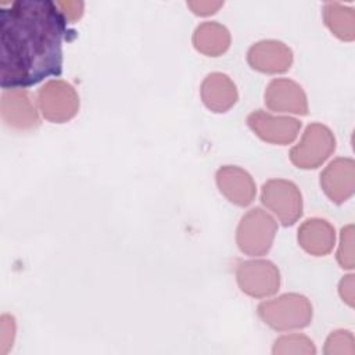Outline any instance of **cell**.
<instances>
[{
	"label": "cell",
	"mask_w": 355,
	"mask_h": 355,
	"mask_svg": "<svg viewBox=\"0 0 355 355\" xmlns=\"http://www.w3.org/2000/svg\"><path fill=\"white\" fill-rule=\"evenodd\" d=\"M67 19L50 0H17L0 8V83L25 89L62 71Z\"/></svg>",
	"instance_id": "6da1fadb"
},
{
	"label": "cell",
	"mask_w": 355,
	"mask_h": 355,
	"mask_svg": "<svg viewBox=\"0 0 355 355\" xmlns=\"http://www.w3.org/2000/svg\"><path fill=\"white\" fill-rule=\"evenodd\" d=\"M312 315L311 301L298 293H286L258 305V316L262 322L279 331L306 327Z\"/></svg>",
	"instance_id": "7a4b0ae2"
},
{
	"label": "cell",
	"mask_w": 355,
	"mask_h": 355,
	"mask_svg": "<svg viewBox=\"0 0 355 355\" xmlns=\"http://www.w3.org/2000/svg\"><path fill=\"white\" fill-rule=\"evenodd\" d=\"M276 233L277 223L273 216L257 207L241 216L236 230V243L245 255L261 257L270 250Z\"/></svg>",
	"instance_id": "3957f363"
},
{
	"label": "cell",
	"mask_w": 355,
	"mask_h": 355,
	"mask_svg": "<svg viewBox=\"0 0 355 355\" xmlns=\"http://www.w3.org/2000/svg\"><path fill=\"white\" fill-rule=\"evenodd\" d=\"M336 150V137L323 123H309L300 140L290 151V161L301 169L320 166Z\"/></svg>",
	"instance_id": "277c9868"
},
{
	"label": "cell",
	"mask_w": 355,
	"mask_h": 355,
	"mask_svg": "<svg viewBox=\"0 0 355 355\" xmlns=\"http://www.w3.org/2000/svg\"><path fill=\"white\" fill-rule=\"evenodd\" d=\"M36 101L42 116L54 123L68 122L79 111L78 92L62 79L46 82L39 89Z\"/></svg>",
	"instance_id": "5b68a950"
},
{
	"label": "cell",
	"mask_w": 355,
	"mask_h": 355,
	"mask_svg": "<svg viewBox=\"0 0 355 355\" xmlns=\"http://www.w3.org/2000/svg\"><path fill=\"white\" fill-rule=\"evenodd\" d=\"M261 201L283 226H291L302 216V196L291 180L269 179L265 182Z\"/></svg>",
	"instance_id": "8992f818"
},
{
	"label": "cell",
	"mask_w": 355,
	"mask_h": 355,
	"mask_svg": "<svg viewBox=\"0 0 355 355\" xmlns=\"http://www.w3.org/2000/svg\"><path fill=\"white\" fill-rule=\"evenodd\" d=\"M236 280L244 294L252 298H265L277 293L280 272L268 259H248L237 265Z\"/></svg>",
	"instance_id": "52a82bcc"
},
{
	"label": "cell",
	"mask_w": 355,
	"mask_h": 355,
	"mask_svg": "<svg viewBox=\"0 0 355 355\" xmlns=\"http://www.w3.org/2000/svg\"><path fill=\"white\" fill-rule=\"evenodd\" d=\"M247 123L259 139L280 146L293 143L301 129V122L297 118L272 115L263 110L252 111L247 116Z\"/></svg>",
	"instance_id": "ba28073f"
},
{
	"label": "cell",
	"mask_w": 355,
	"mask_h": 355,
	"mask_svg": "<svg viewBox=\"0 0 355 355\" xmlns=\"http://www.w3.org/2000/svg\"><path fill=\"white\" fill-rule=\"evenodd\" d=\"M0 114L3 122L15 130H32L40 123L36 105L25 89H3Z\"/></svg>",
	"instance_id": "9c48e42d"
},
{
	"label": "cell",
	"mask_w": 355,
	"mask_h": 355,
	"mask_svg": "<svg viewBox=\"0 0 355 355\" xmlns=\"http://www.w3.org/2000/svg\"><path fill=\"white\" fill-rule=\"evenodd\" d=\"M247 61L250 67L262 73H283L290 69L293 64L291 49L275 39H265L254 43L248 53Z\"/></svg>",
	"instance_id": "30bf717a"
},
{
	"label": "cell",
	"mask_w": 355,
	"mask_h": 355,
	"mask_svg": "<svg viewBox=\"0 0 355 355\" xmlns=\"http://www.w3.org/2000/svg\"><path fill=\"white\" fill-rule=\"evenodd\" d=\"M320 187L330 201L345 202L355 190V162L352 158H336L322 171Z\"/></svg>",
	"instance_id": "8fae6325"
},
{
	"label": "cell",
	"mask_w": 355,
	"mask_h": 355,
	"mask_svg": "<svg viewBox=\"0 0 355 355\" xmlns=\"http://www.w3.org/2000/svg\"><path fill=\"white\" fill-rule=\"evenodd\" d=\"M263 97L266 107L272 111L297 115L308 114V100L304 89L288 78H276L270 80Z\"/></svg>",
	"instance_id": "7c38bea8"
},
{
	"label": "cell",
	"mask_w": 355,
	"mask_h": 355,
	"mask_svg": "<svg viewBox=\"0 0 355 355\" xmlns=\"http://www.w3.org/2000/svg\"><path fill=\"white\" fill-rule=\"evenodd\" d=\"M216 184L219 191L234 205H250L257 194V186L252 176L236 165H223L216 172Z\"/></svg>",
	"instance_id": "4fadbf2b"
},
{
	"label": "cell",
	"mask_w": 355,
	"mask_h": 355,
	"mask_svg": "<svg viewBox=\"0 0 355 355\" xmlns=\"http://www.w3.org/2000/svg\"><path fill=\"white\" fill-rule=\"evenodd\" d=\"M201 100L212 112H226L239 100L234 82L222 72H212L205 76L200 87Z\"/></svg>",
	"instance_id": "5bb4252c"
},
{
	"label": "cell",
	"mask_w": 355,
	"mask_h": 355,
	"mask_svg": "<svg viewBox=\"0 0 355 355\" xmlns=\"http://www.w3.org/2000/svg\"><path fill=\"white\" fill-rule=\"evenodd\" d=\"M298 244L301 248L313 255H327L336 244V230L330 222L322 218H311L298 227Z\"/></svg>",
	"instance_id": "9a60e30c"
},
{
	"label": "cell",
	"mask_w": 355,
	"mask_h": 355,
	"mask_svg": "<svg viewBox=\"0 0 355 355\" xmlns=\"http://www.w3.org/2000/svg\"><path fill=\"white\" fill-rule=\"evenodd\" d=\"M230 32L229 29L216 22L205 21L200 24L193 33V44L197 51L208 57H219L230 47Z\"/></svg>",
	"instance_id": "2e32d148"
},
{
	"label": "cell",
	"mask_w": 355,
	"mask_h": 355,
	"mask_svg": "<svg viewBox=\"0 0 355 355\" xmlns=\"http://www.w3.org/2000/svg\"><path fill=\"white\" fill-rule=\"evenodd\" d=\"M323 21L340 40L352 42L355 39V11L352 7L329 1L323 6Z\"/></svg>",
	"instance_id": "e0dca14e"
},
{
	"label": "cell",
	"mask_w": 355,
	"mask_h": 355,
	"mask_svg": "<svg viewBox=\"0 0 355 355\" xmlns=\"http://www.w3.org/2000/svg\"><path fill=\"white\" fill-rule=\"evenodd\" d=\"M316 348L311 338L304 334H286L279 337L273 345L275 355H287V354H304L313 355Z\"/></svg>",
	"instance_id": "ac0fdd59"
},
{
	"label": "cell",
	"mask_w": 355,
	"mask_h": 355,
	"mask_svg": "<svg viewBox=\"0 0 355 355\" xmlns=\"http://www.w3.org/2000/svg\"><path fill=\"white\" fill-rule=\"evenodd\" d=\"M355 341L354 336L348 330H336L333 331L324 344V354L333 355V354H355Z\"/></svg>",
	"instance_id": "d6986e66"
},
{
	"label": "cell",
	"mask_w": 355,
	"mask_h": 355,
	"mask_svg": "<svg viewBox=\"0 0 355 355\" xmlns=\"http://www.w3.org/2000/svg\"><path fill=\"white\" fill-rule=\"evenodd\" d=\"M354 226L348 225L343 227L340 234V244L337 250V261L343 269H352L354 268Z\"/></svg>",
	"instance_id": "ffe728a7"
},
{
	"label": "cell",
	"mask_w": 355,
	"mask_h": 355,
	"mask_svg": "<svg viewBox=\"0 0 355 355\" xmlns=\"http://www.w3.org/2000/svg\"><path fill=\"white\" fill-rule=\"evenodd\" d=\"M15 336V320L10 315L1 316V352L6 354L8 347L12 345Z\"/></svg>",
	"instance_id": "44dd1931"
},
{
	"label": "cell",
	"mask_w": 355,
	"mask_h": 355,
	"mask_svg": "<svg viewBox=\"0 0 355 355\" xmlns=\"http://www.w3.org/2000/svg\"><path fill=\"white\" fill-rule=\"evenodd\" d=\"M60 11L65 17L67 21L75 22L83 14V3L82 1H55Z\"/></svg>",
	"instance_id": "7402d4cb"
},
{
	"label": "cell",
	"mask_w": 355,
	"mask_h": 355,
	"mask_svg": "<svg viewBox=\"0 0 355 355\" xmlns=\"http://www.w3.org/2000/svg\"><path fill=\"white\" fill-rule=\"evenodd\" d=\"M223 6V1H187V7L196 14L201 17H207L211 14H215L220 7Z\"/></svg>",
	"instance_id": "603a6c76"
},
{
	"label": "cell",
	"mask_w": 355,
	"mask_h": 355,
	"mask_svg": "<svg viewBox=\"0 0 355 355\" xmlns=\"http://www.w3.org/2000/svg\"><path fill=\"white\" fill-rule=\"evenodd\" d=\"M338 293L344 302L354 306V275H347L338 284Z\"/></svg>",
	"instance_id": "cb8c5ba5"
}]
</instances>
